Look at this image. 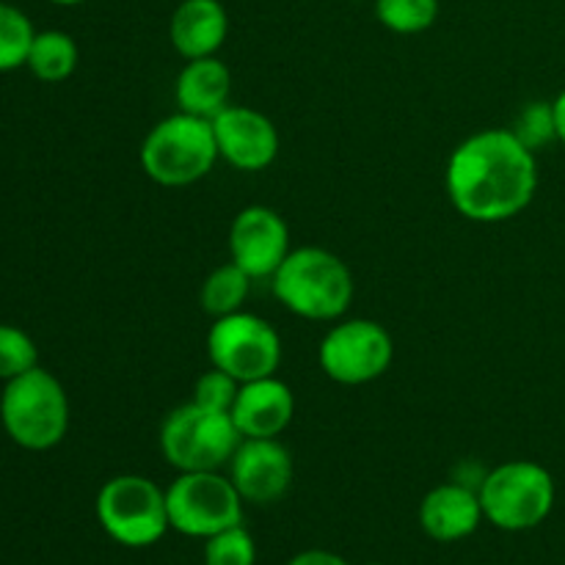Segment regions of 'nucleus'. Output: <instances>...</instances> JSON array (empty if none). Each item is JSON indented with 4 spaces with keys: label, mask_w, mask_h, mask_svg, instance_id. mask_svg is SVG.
Wrapping results in <instances>:
<instances>
[{
    "label": "nucleus",
    "mask_w": 565,
    "mask_h": 565,
    "mask_svg": "<svg viewBox=\"0 0 565 565\" xmlns=\"http://www.w3.org/2000/svg\"><path fill=\"white\" fill-rule=\"evenodd\" d=\"M450 204L475 224H502L530 207L539 191V160L516 132L489 127L452 149L445 171Z\"/></svg>",
    "instance_id": "obj_1"
},
{
    "label": "nucleus",
    "mask_w": 565,
    "mask_h": 565,
    "mask_svg": "<svg viewBox=\"0 0 565 565\" xmlns=\"http://www.w3.org/2000/svg\"><path fill=\"white\" fill-rule=\"evenodd\" d=\"M270 287L287 312L315 323L345 318L356 292L351 268L334 252L320 246L292 248L270 276Z\"/></svg>",
    "instance_id": "obj_2"
},
{
    "label": "nucleus",
    "mask_w": 565,
    "mask_h": 565,
    "mask_svg": "<svg viewBox=\"0 0 565 565\" xmlns=\"http://www.w3.org/2000/svg\"><path fill=\"white\" fill-rule=\"evenodd\" d=\"M213 121L177 114L160 119L141 143V171L163 188H185L204 180L218 163Z\"/></svg>",
    "instance_id": "obj_3"
},
{
    "label": "nucleus",
    "mask_w": 565,
    "mask_h": 565,
    "mask_svg": "<svg viewBox=\"0 0 565 565\" xmlns=\"http://www.w3.org/2000/svg\"><path fill=\"white\" fill-rule=\"evenodd\" d=\"M0 419L11 441L22 450H53L70 430V397L64 384L42 367L6 381Z\"/></svg>",
    "instance_id": "obj_4"
},
{
    "label": "nucleus",
    "mask_w": 565,
    "mask_h": 565,
    "mask_svg": "<svg viewBox=\"0 0 565 565\" xmlns=\"http://www.w3.org/2000/svg\"><path fill=\"white\" fill-rule=\"evenodd\" d=\"M243 436L226 412H213L188 401L171 408L160 423L158 445L177 472H221L230 467Z\"/></svg>",
    "instance_id": "obj_5"
},
{
    "label": "nucleus",
    "mask_w": 565,
    "mask_h": 565,
    "mask_svg": "<svg viewBox=\"0 0 565 565\" xmlns=\"http://www.w3.org/2000/svg\"><path fill=\"white\" fill-rule=\"evenodd\" d=\"M483 516L508 533L533 530L555 508V480L535 461H505L491 469L478 486Z\"/></svg>",
    "instance_id": "obj_6"
},
{
    "label": "nucleus",
    "mask_w": 565,
    "mask_h": 565,
    "mask_svg": "<svg viewBox=\"0 0 565 565\" xmlns=\"http://www.w3.org/2000/svg\"><path fill=\"white\" fill-rule=\"evenodd\" d=\"M97 522L116 544L143 550L171 530L166 491L143 475H116L97 494Z\"/></svg>",
    "instance_id": "obj_7"
},
{
    "label": "nucleus",
    "mask_w": 565,
    "mask_h": 565,
    "mask_svg": "<svg viewBox=\"0 0 565 565\" xmlns=\"http://www.w3.org/2000/svg\"><path fill=\"white\" fill-rule=\"evenodd\" d=\"M166 505L171 530L188 539L207 541L243 524V497L221 472H180L166 489Z\"/></svg>",
    "instance_id": "obj_8"
},
{
    "label": "nucleus",
    "mask_w": 565,
    "mask_h": 565,
    "mask_svg": "<svg viewBox=\"0 0 565 565\" xmlns=\"http://www.w3.org/2000/svg\"><path fill=\"white\" fill-rule=\"evenodd\" d=\"M281 353L285 348L276 326L246 309L215 318L207 331L210 364L235 375L241 384L279 373Z\"/></svg>",
    "instance_id": "obj_9"
},
{
    "label": "nucleus",
    "mask_w": 565,
    "mask_h": 565,
    "mask_svg": "<svg viewBox=\"0 0 565 565\" xmlns=\"http://www.w3.org/2000/svg\"><path fill=\"white\" fill-rule=\"evenodd\" d=\"M395 362V340L381 323L367 318L340 320L326 331L318 364L334 384L364 386L379 381Z\"/></svg>",
    "instance_id": "obj_10"
},
{
    "label": "nucleus",
    "mask_w": 565,
    "mask_h": 565,
    "mask_svg": "<svg viewBox=\"0 0 565 565\" xmlns=\"http://www.w3.org/2000/svg\"><path fill=\"white\" fill-rule=\"evenodd\" d=\"M290 252V226L274 207L252 204L232 218L230 263L254 281L270 279Z\"/></svg>",
    "instance_id": "obj_11"
},
{
    "label": "nucleus",
    "mask_w": 565,
    "mask_h": 565,
    "mask_svg": "<svg viewBox=\"0 0 565 565\" xmlns=\"http://www.w3.org/2000/svg\"><path fill=\"white\" fill-rule=\"evenodd\" d=\"M213 121L221 160L237 171H265L279 158L281 138L274 121L248 105H226Z\"/></svg>",
    "instance_id": "obj_12"
},
{
    "label": "nucleus",
    "mask_w": 565,
    "mask_h": 565,
    "mask_svg": "<svg viewBox=\"0 0 565 565\" xmlns=\"http://www.w3.org/2000/svg\"><path fill=\"white\" fill-rule=\"evenodd\" d=\"M292 456L279 439H243L230 461V480L243 502L274 505L290 491Z\"/></svg>",
    "instance_id": "obj_13"
},
{
    "label": "nucleus",
    "mask_w": 565,
    "mask_h": 565,
    "mask_svg": "<svg viewBox=\"0 0 565 565\" xmlns=\"http://www.w3.org/2000/svg\"><path fill=\"white\" fill-rule=\"evenodd\" d=\"M296 417V395L279 375L241 384L232 419L243 439H279Z\"/></svg>",
    "instance_id": "obj_14"
},
{
    "label": "nucleus",
    "mask_w": 565,
    "mask_h": 565,
    "mask_svg": "<svg viewBox=\"0 0 565 565\" xmlns=\"http://www.w3.org/2000/svg\"><path fill=\"white\" fill-rule=\"evenodd\" d=\"M483 519L478 489H469L463 483L436 486L419 505V524L430 539L441 544L469 539Z\"/></svg>",
    "instance_id": "obj_15"
},
{
    "label": "nucleus",
    "mask_w": 565,
    "mask_h": 565,
    "mask_svg": "<svg viewBox=\"0 0 565 565\" xmlns=\"http://www.w3.org/2000/svg\"><path fill=\"white\" fill-rule=\"evenodd\" d=\"M230 33V14L221 0H182L169 22L171 47L185 61L215 55Z\"/></svg>",
    "instance_id": "obj_16"
},
{
    "label": "nucleus",
    "mask_w": 565,
    "mask_h": 565,
    "mask_svg": "<svg viewBox=\"0 0 565 565\" xmlns=\"http://www.w3.org/2000/svg\"><path fill=\"white\" fill-rule=\"evenodd\" d=\"M232 97V72L218 55L185 61L174 83V99L182 114L215 119Z\"/></svg>",
    "instance_id": "obj_17"
},
{
    "label": "nucleus",
    "mask_w": 565,
    "mask_h": 565,
    "mask_svg": "<svg viewBox=\"0 0 565 565\" xmlns=\"http://www.w3.org/2000/svg\"><path fill=\"white\" fill-rule=\"evenodd\" d=\"M81 50L64 31H36L28 53V70L42 83H64L77 70Z\"/></svg>",
    "instance_id": "obj_18"
},
{
    "label": "nucleus",
    "mask_w": 565,
    "mask_h": 565,
    "mask_svg": "<svg viewBox=\"0 0 565 565\" xmlns=\"http://www.w3.org/2000/svg\"><path fill=\"white\" fill-rule=\"evenodd\" d=\"M252 276H248L246 270L237 268L235 263L218 265V268L204 279L202 292H199L202 309L213 320L241 312L243 303H246L248 298V290H252Z\"/></svg>",
    "instance_id": "obj_19"
},
{
    "label": "nucleus",
    "mask_w": 565,
    "mask_h": 565,
    "mask_svg": "<svg viewBox=\"0 0 565 565\" xmlns=\"http://www.w3.org/2000/svg\"><path fill=\"white\" fill-rule=\"evenodd\" d=\"M375 17L386 31L414 36L439 20V0H375Z\"/></svg>",
    "instance_id": "obj_20"
},
{
    "label": "nucleus",
    "mask_w": 565,
    "mask_h": 565,
    "mask_svg": "<svg viewBox=\"0 0 565 565\" xmlns=\"http://www.w3.org/2000/svg\"><path fill=\"white\" fill-rule=\"evenodd\" d=\"M36 31L25 11L0 3V72H14L28 64V53Z\"/></svg>",
    "instance_id": "obj_21"
},
{
    "label": "nucleus",
    "mask_w": 565,
    "mask_h": 565,
    "mask_svg": "<svg viewBox=\"0 0 565 565\" xmlns=\"http://www.w3.org/2000/svg\"><path fill=\"white\" fill-rule=\"evenodd\" d=\"M257 563V544L243 524L213 535L204 544V565H254Z\"/></svg>",
    "instance_id": "obj_22"
},
{
    "label": "nucleus",
    "mask_w": 565,
    "mask_h": 565,
    "mask_svg": "<svg viewBox=\"0 0 565 565\" xmlns=\"http://www.w3.org/2000/svg\"><path fill=\"white\" fill-rule=\"evenodd\" d=\"M39 367V351L31 334L9 323H0V379L11 381Z\"/></svg>",
    "instance_id": "obj_23"
},
{
    "label": "nucleus",
    "mask_w": 565,
    "mask_h": 565,
    "mask_svg": "<svg viewBox=\"0 0 565 565\" xmlns=\"http://www.w3.org/2000/svg\"><path fill=\"white\" fill-rule=\"evenodd\" d=\"M511 130L516 132V138L524 143V147L539 152V149H544L546 143L557 138L555 108H552V103L524 105L522 114L516 116V125H513Z\"/></svg>",
    "instance_id": "obj_24"
},
{
    "label": "nucleus",
    "mask_w": 565,
    "mask_h": 565,
    "mask_svg": "<svg viewBox=\"0 0 565 565\" xmlns=\"http://www.w3.org/2000/svg\"><path fill=\"white\" fill-rule=\"evenodd\" d=\"M237 392H241V381L235 375L224 373V370L213 367L210 364L207 373H202L193 384V403L204 408H213V412H226L232 414V406L237 401Z\"/></svg>",
    "instance_id": "obj_25"
},
{
    "label": "nucleus",
    "mask_w": 565,
    "mask_h": 565,
    "mask_svg": "<svg viewBox=\"0 0 565 565\" xmlns=\"http://www.w3.org/2000/svg\"><path fill=\"white\" fill-rule=\"evenodd\" d=\"M287 565H348L342 561L340 555H334V552H326V550H307L301 552V555L292 557Z\"/></svg>",
    "instance_id": "obj_26"
},
{
    "label": "nucleus",
    "mask_w": 565,
    "mask_h": 565,
    "mask_svg": "<svg viewBox=\"0 0 565 565\" xmlns=\"http://www.w3.org/2000/svg\"><path fill=\"white\" fill-rule=\"evenodd\" d=\"M555 108V127H557V141L565 143V92L557 94V99L552 103Z\"/></svg>",
    "instance_id": "obj_27"
},
{
    "label": "nucleus",
    "mask_w": 565,
    "mask_h": 565,
    "mask_svg": "<svg viewBox=\"0 0 565 565\" xmlns=\"http://www.w3.org/2000/svg\"><path fill=\"white\" fill-rule=\"evenodd\" d=\"M50 3H55V6H81V3H86V0H50Z\"/></svg>",
    "instance_id": "obj_28"
},
{
    "label": "nucleus",
    "mask_w": 565,
    "mask_h": 565,
    "mask_svg": "<svg viewBox=\"0 0 565 565\" xmlns=\"http://www.w3.org/2000/svg\"><path fill=\"white\" fill-rule=\"evenodd\" d=\"M367 565H379V563H367Z\"/></svg>",
    "instance_id": "obj_29"
}]
</instances>
